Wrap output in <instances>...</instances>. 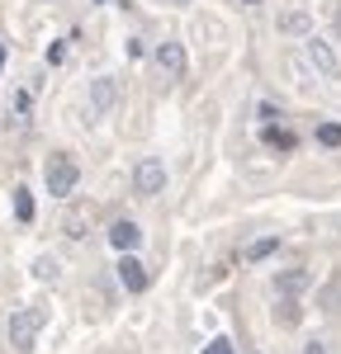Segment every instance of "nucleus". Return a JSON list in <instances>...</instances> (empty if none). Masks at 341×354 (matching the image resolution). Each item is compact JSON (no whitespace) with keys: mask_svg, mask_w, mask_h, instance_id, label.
Returning <instances> with one entry per match:
<instances>
[{"mask_svg":"<svg viewBox=\"0 0 341 354\" xmlns=\"http://www.w3.org/2000/svg\"><path fill=\"white\" fill-rule=\"evenodd\" d=\"M133 189H138L142 198L161 194V189H166V165L157 161V156H142V161L133 165Z\"/></svg>","mask_w":341,"mask_h":354,"instance_id":"nucleus-3","label":"nucleus"},{"mask_svg":"<svg viewBox=\"0 0 341 354\" xmlns=\"http://www.w3.org/2000/svg\"><path fill=\"white\" fill-rule=\"evenodd\" d=\"M317 307H327V312H341V274L332 283H322L317 288Z\"/></svg>","mask_w":341,"mask_h":354,"instance_id":"nucleus-13","label":"nucleus"},{"mask_svg":"<svg viewBox=\"0 0 341 354\" xmlns=\"http://www.w3.org/2000/svg\"><path fill=\"white\" fill-rule=\"evenodd\" d=\"M38 330H43V312L19 307V312L10 317V345H15V350H33V345H38Z\"/></svg>","mask_w":341,"mask_h":354,"instance_id":"nucleus-2","label":"nucleus"},{"mask_svg":"<svg viewBox=\"0 0 341 354\" xmlns=\"http://www.w3.org/2000/svg\"><path fill=\"white\" fill-rule=\"evenodd\" d=\"M275 322H280V326H299V322H304V307H299V298H284L280 307H275Z\"/></svg>","mask_w":341,"mask_h":354,"instance_id":"nucleus-14","label":"nucleus"},{"mask_svg":"<svg viewBox=\"0 0 341 354\" xmlns=\"http://www.w3.org/2000/svg\"><path fill=\"white\" fill-rule=\"evenodd\" d=\"M62 62H67V48L53 43V48H48V66H62Z\"/></svg>","mask_w":341,"mask_h":354,"instance_id":"nucleus-20","label":"nucleus"},{"mask_svg":"<svg viewBox=\"0 0 341 354\" xmlns=\"http://www.w3.org/2000/svg\"><path fill=\"white\" fill-rule=\"evenodd\" d=\"M0 71H5V48H0Z\"/></svg>","mask_w":341,"mask_h":354,"instance_id":"nucleus-23","label":"nucleus"},{"mask_svg":"<svg viewBox=\"0 0 341 354\" xmlns=\"http://www.w3.org/2000/svg\"><path fill=\"white\" fill-rule=\"evenodd\" d=\"M15 218L33 222V194H28V189H15Z\"/></svg>","mask_w":341,"mask_h":354,"instance_id":"nucleus-17","label":"nucleus"},{"mask_svg":"<svg viewBox=\"0 0 341 354\" xmlns=\"http://www.w3.org/2000/svg\"><path fill=\"white\" fill-rule=\"evenodd\" d=\"M275 250H280V236H265V241L247 245V260H265V255H275Z\"/></svg>","mask_w":341,"mask_h":354,"instance_id":"nucleus-16","label":"nucleus"},{"mask_svg":"<svg viewBox=\"0 0 341 354\" xmlns=\"http://www.w3.org/2000/svg\"><path fill=\"white\" fill-rule=\"evenodd\" d=\"M304 354H332V350H327V340H308V345H304Z\"/></svg>","mask_w":341,"mask_h":354,"instance_id":"nucleus-21","label":"nucleus"},{"mask_svg":"<svg viewBox=\"0 0 341 354\" xmlns=\"http://www.w3.org/2000/svg\"><path fill=\"white\" fill-rule=\"evenodd\" d=\"M242 5H261V0H242Z\"/></svg>","mask_w":341,"mask_h":354,"instance_id":"nucleus-25","label":"nucleus"},{"mask_svg":"<svg viewBox=\"0 0 341 354\" xmlns=\"http://www.w3.org/2000/svg\"><path fill=\"white\" fill-rule=\"evenodd\" d=\"M76 180H81V170H76L71 156H53L48 170H43V185H48L53 198H71V194H76Z\"/></svg>","mask_w":341,"mask_h":354,"instance_id":"nucleus-1","label":"nucleus"},{"mask_svg":"<svg viewBox=\"0 0 341 354\" xmlns=\"http://www.w3.org/2000/svg\"><path fill=\"white\" fill-rule=\"evenodd\" d=\"M57 270H62V265H57L53 255H38V260H33V279H43V283L57 279Z\"/></svg>","mask_w":341,"mask_h":354,"instance_id":"nucleus-18","label":"nucleus"},{"mask_svg":"<svg viewBox=\"0 0 341 354\" xmlns=\"http://www.w3.org/2000/svg\"><path fill=\"white\" fill-rule=\"evenodd\" d=\"M275 28H280L284 38H304V33H313V15L294 5V10H284V15H280V24H275Z\"/></svg>","mask_w":341,"mask_h":354,"instance_id":"nucleus-9","label":"nucleus"},{"mask_svg":"<svg viewBox=\"0 0 341 354\" xmlns=\"http://www.w3.org/2000/svg\"><path fill=\"white\" fill-rule=\"evenodd\" d=\"M119 104V85L110 76H100V81H90V118H100V113H110Z\"/></svg>","mask_w":341,"mask_h":354,"instance_id":"nucleus-7","label":"nucleus"},{"mask_svg":"<svg viewBox=\"0 0 341 354\" xmlns=\"http://www.w3.org/2000/svg\"><path fill=\"white\" fill-rule=\"evenodd\" d=\"M304 38H308V43H304L308 62L322 71V76H327V81H337V76H341V62H337V53H332V43H322L317 33H304Z\"/></svg>","mask_w":341,"mask_h":354,"instance_id":"nucleus-4","label":"nucleus"},{"mask_svg":"<svg viewBox=\"0 0 341 354\" xmlns=\"http://www.w3.org/2000/svg\"><path fill=\"white\" fill-rule=\"evenodd\" d=\"M170 5H190V0H170Z\"/></svg>","mask_w":341,"mask_h":354,"instance_id":"nucleus-24","label":"nucleus"},{"mask_svg":"<svg viewBox=\"0 0 341 354\" xmlns=\"http://www.w3.org/2000/svg\"><path fill=\"white\" fill-rule=\"evenodd\" d=\"M119 283H123L128 293H142V288H147V265H142L133 250H123V260H119Z\"/></svg>","mask_w":341,"mask_h":354,"instance_id":"nucleus-6","label":"nucleus"},{"mask_svg":"<svg viewBox=\"0 0 341 354\" xmlns=\"http://www.w3.org/2000/svg\"><path fill=\"white\" fill-rule=\"evenodd\" d=\"M152 57H157V66H161V76H166V81H180V76H185V66H190L180 43H161Z\"/></svg>","mask_w":341,"mask_h":354,"instance_id":"nucleus-5","label":"nucleus"},{"mask_svg":"<svg viewBox=\"0 0 341 354\" xmlns=\"http://www.w3.org/2000/svg\"><path fill=\"white\" fill-rule=\"evenodd\" d=\"M308 283H313L308 270H284V274H275V293H280V298H299Z\"/></svg>","mask_w":341,"mask_h":354,"instance_id":"nucleus-10","label":"nucleus"},{"mask_svg":"<svg viewBox=\"0 0 341 354\" xmlns=\"http://www.w3.org/2000/svg\"><path fill=\"white\" fill-rule=\"evenodd\" d=\"M317 147H332V151H337L341 147V123H317Z\"/></svg>","mask_w":341,"mask_h":354,"instance_id":"nucleus-15","label":"nucleus"},{"mask_svg":"<svg viewBox=\"0 0 341 354\" xmlns=\"http://www.w3.org/2000/svg\"><path fill=\"white\" fill-rule=\"evenodd\" d=\"M337 33H341V5H337Z\"/></svg>","mask_w":341,"mask_h":354,"instance_id":"nucleus-22","label":"nucleus"},{"mask_svg":"<svg viewBox=\"0 0 341 354\" xmlns=\"http://www.w3.org/2000/svg\"><path fill=\"white\" fill-rule=\"evenodd\" d=\"M85 227H90V208L85 203H76V208H67V218H62V232L71 236V241H81Z\"/></svg>","mask_w":341,"mask_h":354,"instance_id":"nucleus-12","label":"nucleus"},{"mask_svg":"<svg viewBox=\"0 0 341 354\" xmlns=\"http://www.w3.org/2000/svg\"><path fill=\"white\" fill-rule=\"evenodd\" d=\"M138 241H142V227L133 218L110 222V245H114V250H138Z\"/></svg>","mask_w":341,"mask_h":354,"instance_id":"nucleus-8","label":"nucleus"},{"mask_svg":"<svg viewBox=\"0 0 341 354\" xmlns=\"http://www.w3.org/2000/svg\"><path fill=\"white\" fill-rule=\"evenodd\" d=\"M261 142H265L270 151H284V156L299 147V137L289 133V128H275V123H265V128H261Z\"/></svg>","mask_w":341,"mask_h":354,"instance_id":"nucleus-11","label":"nucleus"},{"mask_svg":"<svg viewBox=\"0 0 341 354\" xmlns=\"http://www.w3.org/2000/svg\"><path fill=\"white\" fill-rule=\"evenodd\" d=\"M204 354H237V350H232V340H209Z\"/></svg>","mask_w":341,"mask_h":354,"instance_id":"nucleus-19","label":"nucleus"}]
</instances>
